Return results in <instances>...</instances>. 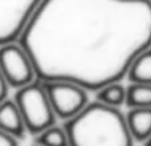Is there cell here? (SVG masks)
Here are the masks:
<instances>
[{
    "instance_id": "cell-12",
    "label": "cell",
    "mask_w": 151,
    "mask_h": 146,
    "mask_svg": "<svg viewBox=\"0 0 151 146\" xmlns=\"http://www.w3.org/2000/svg\"><path fill=\"white\" fill-rule=\"evenodd\" d=\"M35 146H69V138L64 125H53L35 136Z\"/></svg>"
},
{
    "instance_id": "cell-9",
    "label": "cell",
    "mask_w": 151,
    "mask_h": 146,
    "mask_svg": "<svg viewBox=\"0 0 151 146\" xmlns=\"http://www.w3.org/2000/svg\"><path fill=\"white\" fill-rule=\"evenodd\" d=\"M126 77L130 81V84L151 85V48L142 52L131 63Z\"/></svg>"
},
{
    "instance_id": "cell-2",
    "label": "cell",
    "mask_w": 151,
    "mask_h": 146,
    "mask_svg": "<svg viewBox=\"0 0 151 146\" xmlns=\"http://www.w3.org/2000/svg\"><path fill=\"white\" fill-rule=\"evenodd\" d=\"M69 146H134L126 116L119 108L89 102L76 117L64 122Z\"/></svg>"
},
{
    "instance_id": "cell-11",
    "label": "cell",
    "mask_w": 151,
    "mask_h": 146,
    "mask_svg": "<svg viewBox=\"0 0 151 146\" xmlns=\"http://www.w3.org/2000/svg\"><path fill=\"white\" fill-rule=\"evenodd\" d=\"M126 105L129 108H151V85L130 84L126 86Z\"/></svg>"
},
{
    "instance_id": "cell-13",
    "label": "cell",
    "mask_w": 151,
    "mask_h": 146,
    "mask_svg": "<svg viewBox=\"0 0 151 146\" xmlns=\"http://www.w3.org/2000/svg\"><path fill=\"white\" fill-rule=\"evenodd\" d=\"M0 146H19V139L0 130Z\"/></svg>"
},
{
    "instance_id": "cell-3",
    "label": "cell",
    "mask_w": 151,
    "mask_h": 146,
    "mask_svg": "<svg viewBox=\"0 0 151 146\" xmlns=\"http://www.w3.org/2000/svg\"><path fill=\"white\" fill-rule=\"evenodd\" d=\"M13 100L21 113L28 134L35 137L42 130L56 125L57 117L41 81L36 80L17 89Z\"/></svg>"
},
{
    "instance_id": "cell-5",
    "label": "cell",
    "mask_w": 151,
    "mask_h": 146,
    "mask_svg": "<svg viewBox=\"0 0 151 146\" xmlns=\"http://www.w3.org/2000/svg\"><path fill=\"white\" fill-rule=\"evenodd\" d=\"M0 73L7 85L16 89L37 80L33 63L19 43H9L0 47Z\"/></svg>"
},
{
    "instance_id": "cell-7",
    "label": "cell",
    "mask_w": 151,
    "mask_h": 146,
    "mask_svg": "<svg viewBox=\"0 0 151 146\" xmlns=\"http://www.w3.org/2000/svg\"><path fill=\"white\" fill-rule=\"evenodd\" d=\"M0 130L19 141L28 134L15 100L5 98L4 101L0 102Z\"/></svg>"
},
{
    "instance_id": "cell-16",
    "label": "cell",
    "mask_w": 151,
    "mask_h": 146,
    "mask_svg": "<svg viewBox=\"0 0 151 146\" xmlns=\"http://www.w3.org/2000/svg\"><path fill=\"white\" fill-rule=\"evenodd\" d=\"M33 146H35V145H33Z\"/></svg>"
},
{
    "instance_id": "cell-4",
    "label": "cell",
    "mask_w": 151,
    "mask_h": 146,
    "mask_svg": "<svg viewBox=\"0 0 151 146\" xmlns=\"http://www.w3.org/2000/svg\"><path fill=\"white\" fill-rule=\"evenodd\" d=\"M57 120L76 117L89 104L88 90L70 81H41Z\"/></svg>"
},
{
    "instance_id": "cell-14",
    "label": "cell",
    "mask_w": 151,
    "mask_h": 146,
    "mask_svg": "<svg viewBox=\"0 0 151 146\" xmlns=\"http://www.w3.org/2000/svg\"><path fill=\"white\" fill-rule=\"evenodd\" d=\"M7 93H8V85L4 81V78H3L1 73H0V102L7 98Z\"/></svg>"
},
{
    "instance_id": "cell-1",
    "label": "cell",
    "mask_w": 151,
    "mask_h": 146,
    "mask_svg": "<svg viewBox=\"0 0 151 146\" xmlns=\"http://www.w3.org/2000/svg\"><path fill=\"white\" fill-rule=\"evenodd\" d=\"M19 44L39 81L97 92L121 82L151 48V0H41Z\"/></svg>"
},
{
    "instance_id": "cell-8",
    "label": "cell",
    "mask_w": 151,
    "mask_h": 146,
    "mask_svg": "<svg viewBox=\"0 0 151 146\" xmlns=\"http://www.w3.org/2000/svg\"><path fill=\"white\" fill-rule=\"evenodd\" d=\"M125 116L134 141L145 144L151 137V108H131Z\"/></svg>"
},
{
    "instance_id": "cell-6",
    "label": "cell",
    "mask_w": 151,
    "mask_h": 146,
    "mask_svg": "<svg viewBox=\"0 0 151 146\" xmlns=\"http://www.w3.org/2000/svg\"><path fill=\"white\" fill-rule=\"evenodd\" d=\"M41 0H0V47L19 41Z\"/></svg>"
},
{
    "instance_id": "cell-15",
    "label": "cell",
    "mask_w": 151,
    "mask_h": 146,
    "mask_svg": "<svg viewBox=\"0 0 151 146\" xmlns=\"http://www.w3.org/2000/svg\"><path fill=\"white\" fill-rule=\"evenodd\" d=\"M145 146H151V137H150V138L149 139H147V141L146 142H145V144H143Z\"/></svg>"
},
{
    "instance_id": "cell-10",
    "label": "cell",
    "mask_w": 151,
    "mask_h": 146,
    "mask_svg": "<svg viewBox=\"0 0 151 146\" xmlns=\"http://www.w3.org/2000/svg\"><path fill=\"white\" fill-rule=\"evenodd\" d=\"M96 101L107 106L121 108L126 104V88L121 82L109 84L96 92Z\"/></svg>"
}]
</instances>
